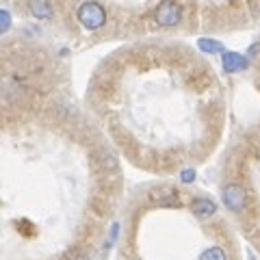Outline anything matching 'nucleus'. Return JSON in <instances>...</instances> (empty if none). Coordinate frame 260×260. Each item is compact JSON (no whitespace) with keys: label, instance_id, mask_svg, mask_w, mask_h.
<instances>
[{"label":"nucleus","instance_id":"nucleus-9","mask_svg":"<svg viewBox=\"0 0 260 260\" xmlns=\"http://www.w3.org/2000/svg\"><path fill=\"white\" fill-rule=\"evenodd\" d=\"M200 260H225V251L221 247H210L200 256Z\"/></svg>","mask_w":260,"mask_h":260},{"label":"nucleus","instance_id":"nucleus-3","mask_svg":"<svg viewBox=\"0 0 260 260\" xmlns=\"http://www.w3.org/2000/svg\"><path fill=\"white\" fill-rule=\"evenodd\" d=\"M221 198H223V204L230 210H234V213H241L247 206V193L239 184H228L221 191Z\"/></svg>","mask_w":260,"mask_h":260},{"label":"nucleus","instance_id":"nucleus-11","mask_svg":"<svg viewBox=\"0 0 260 260\" xmlns=\"http://www.w3.org/2000/svg\"><path fill=\"white\" fill-rule=\"evenodd\" d=\"M180 180L182 182H193L195 180V172H193V169H184V172L180 174Z\"/></svg>","mask_w":260,"mask_h":260},{"label":"nucleus","instance_id":"nucleus-6","mask_svg":"<svg viewBox=\"0 0 260 260\" xmlns=\"http://www.w3.org/2000/svg\"><path fill=\"white\" fill-rule=\"evenodd\" d=\"M28 11L35 15L37 20L52 18V5H50V0H28Z\"/></svg>","mask_w":260,"mask_h":260},{"label":"nucleus","instance_id":"nucleus-2","mask_svg":"<svg viewBox=\"0 0 260 260\" xmlns=\"http://www.w3.org/2000/svg\"><path fill=\"white\" fill-rule=\"evenodd\" d=\"M182 18V11H180V5L174 3V0H165L156 7L154 11V20H156L160 26H176Z\"/></svg>","mask_w":260,"mask_h":260},{"label":"nucleus","instance_id":"nucleus-7","mask_svg":"<svg viewBox=\"0 0 260 260\" xmlns=\"http://www.w3.org/2000/svg\"><path fill=\"white\" fill-rule=\"evenodd\" d=\"M247 59L239 52H223V68L225 72H241L247 68Z\"/></svg>","mask_w":260,"mask_h":260},{"label":"nucleus","instance_id":"nucleus-4","mask_svg":"<svg viewBox=\"0 0 260 260\" xmlns=\"http://www.w3.org/2000/svg\"><path fill=\"white\" fill-rule=\"evenodd\" d=\"M191 210H193V215H195V217L208 219V217H213V215H215L217 204H215L213 200H208V198H198V200H193Z\"/></svg>","mask_w":260,"mask_h":260},{"label":"nucleus","instance_id":"nucleus-12","mask_svg":"<svg viewBox=\"0 0 260 260\" xmlns=\"http://www.w3.org/2000/svg\"><path fill=\"white\" fill-rule=\"evenodd\" d=\"M117 230H119V225L117 223H113V228H111V237H109V247L115 243V239H117Z\"/></svg>","mask_w":260,"mask_h":260},{"label":"nucleus","instance_id":"nucleus-10","mask_svg":"<svg viewBox=\"0 0 260 260\" xmlns=\"http://www.w3.org/2000/svg\"><path fill=\"white\" fill-rule=\"evenodd\" d=\"M9 26H11L9 11H3V13H0V30H3V32H7V30H9Z\"/></svg>","mask_w":260,"mask_h":260},{"label":"nucleus","instance_id":"nucleus-5","mask_svg":"<svg viewBox=\"0 0 260 260\" xmlns=\"http://www.w3.org/2000/svg\"><path fill=\"white\" fill-rule=\"evenodd\" d=\"M150 198L158 204H165V206H172V204H178V191L172 189V186H162V189H154L150 193Z\"/></svg>","mask_w":260,"mask_h":260},{"label":"nucleus","instance_id":"nucleus-1","mask_svg":"<svg viewBox=\"0 0 260 260\" xmlns=\"http://www.w3.org/2000/svg\"><path fill=\"white\" fill-rule=\"evenodd\" d=\"M78 20L85 24L87 28H100L104 22H107V11L102 9L98 3L89 0V3H83L78 9Z\"/></svg>","mask_w":260,"mask_h":260},{"label":"nucleus","instance_id":"nucleus-8","mask_svg":"<svg viewBox=\"0 0 260 260\" xmlns=\"http://www.w3.org/2000/svg\"><path fill=\"white\" fill-rule=\"evenodd\" d=\"M198 46H200V50H204V52H223V46L219 42H210V39H200Z\"/></svg>","mask_w":260,"mask_h":260}]
</instances>
